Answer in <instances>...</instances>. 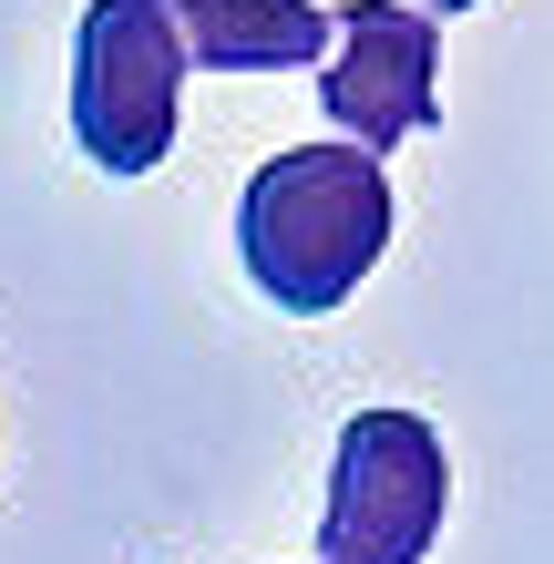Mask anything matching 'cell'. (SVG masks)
<instances>
[{
    "mask_svg": "<svg viewBox=\"0 0 554 564\" xmlns=\"http://www.w3.org/2000/svg\"><path fill=\"white\" fill-rule=\"evenodd\" d=\"M390 247V175L360 144H287L237 195V257L268 308L329 318L360 297V278Z\"/></svg>",
    "mask_w": 554,
    "mask_h": 564,
    "instance_id": "6da1fadb",
    "label": "cell"
},
{
    "mask_svg": "<svg viewBox=\"0 0 554 564\" xmlns=\"http://www.w3.org/2000/svg\"><path fill=\"white\" fill-rule=\"evenodd\" d=\"M452 513V462L421 411H349L318 503V564H421Z\"/></svg>",
    "mask_w": 554,
    "mask_h": 564,
    "instance_id": "7a4b0ae2",
    "label": "cell"
},
{
    "mask_svg": "<svg viewBox=\"0 0 554 564\" xmlns=\"http://www.w3.org/2000/svg\"><path fill=\"white\" fill-rule=\"evenodd\" d=\"M175 104H185V42H175L165 0H83V31H73L83 164L154 175L175 154Z\"/></svg>",
    "mask_w": 554,
    "mask_h": 564,
    "instance_id": "3957f363",
    "label": "cell"
},
{
    "mask_svg": "<svg viewBox=\"0 0 554 564\" xmlns=\"http://www.w3.org/2000/svg\"><path fill=\"white\" fill-rule=\"evenodd\" d=\"M329 62H318V113L339 123V144H360L370 164L390 144L442 123V31L432 11L401 0H339L329 11Z\"/></svg>",
    "mask_w": 554,
    "mask_h": 564,
    "instance_id": "277c9868",
    "label": "cell"
},
{
    "mask_svg": "<svg viewBox=\"0 0 554 564\" xmlns=\"http://www.w3.org/2000/svg\"><path fill=\"white\" fill-rule=\"evenodd\" d=\"M185 62L206 73H308L329 62V11L318 0H165Z\"/></svg>",
    "mask_w": 554,
    "mask_h": 564,
    "instance_id": "5b68a950",
    "label": "cell"
},
{
    "mask_svg": "<svg viewBox=\"0 0 554 564\" xmlns=\"http://www.w3.org/2000/svg\"><path fill=\"white\" fill-rule=\"evenodd\" d=\"M421 11H472V0H421Z\"/></svg>",
    "mask_w": 554,
    "mask_h": 564,
    "instance_id": "8992f818",
    "label": "cell"
}]
</instances>
